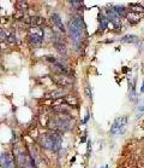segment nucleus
<instances>
[{
	"mask_svg": "<svg viewBox=\"0 0 144 168\" xmlns=\"http://www.w3.org/2000/svg\"><path fill=\"white\" fill-rule=\"evenodd\" d=\"M17 41V38H16V35H15V33H11V34L7 36V38H6V43H7V44H15Z\"/></svg>",
	"mask_w": 144,
	"mask_h": 168,
	"instance_id": "obj_20",
	"label": "nucleus"
},
{
	"mask_svg": "<svg viewBox=\"0 0 144 168\" xmlns=\"http://www.w3.org/2000/svg\"><path fill=\"white\" fill-rule=\"evenodd\" d=\"M54 46H55L57 51L60 53V55H65V53H66V45H65V43H57V44H54Z\"/></svg>",
	"mask_w": 144,
	"mask_h": 168,
	"instance_id": "obj_16",
	"label": "nucleus"
},
{
	"mask_svg": "<svg viewBox=\"0 0 144 168\" xmlns=\"http://www.w3.org/2000/svg\"><path fill=\"white\" fill-rule=\"evenodd\" d=\"M46 59H47V60H49V62H51L52 64H54V63L57 62V59L54 58V57H51V56H47V57H46Z\"/></svg>",
	"mask_w": 144,
	"mask_h": 168,
	"instance_id": "obj_23",
	"label": "nucleus"
},
{
	"mask_svg": "<svg viewBox=\"0 0 144 168\" xmlns=\"http://www.w3.org/2000/svg\"><path fill=\"white\" fill-rule=\"evenodd\" d=\"M45 38V32L42 29V27H29L28 29V40L29 44L32 47H41L43 43Z\"/></svg>",
	"mask_w": 144,
	"mask_h": 168,
	"instance_id": "obj_4",
	"label": "nucleus"
},
{
	"mask_svg": "<svg viewBox=\"0 0 144 168\" xmlns=\"http://www.w3.org/2000/svg\"><path fill=\"white\" fill-rule=\"evenodd\" d=\"M89 117H90V114H87V116H85V119H84V121H83V123H87L88 122V120H89Z\"/></svg>",
	"mask_w": 144,
	"mask_h": 168,
	"instance_id": "obj_24",
	"label": "nucleus"
},
{
	"mask_svg": "<svg viewBox=\"0 0 144 168\" xmlns=\"http://www.w3.org/2000/svg\"><path fill=\"white\" fill-rule=\"evenodd\" d=\"M108 23H109V21L107 19V17L105 15H100V32H103L107 28Z\"/></svg>",
	"mask_w": 144,
	"mask_h": 168,
	"instance_id": "obj_15",
	"label": "nucleus"
},
{
	"mask_svg": "<svg viewBox=\"0 0 144 168\" xmlns=\"http://www.w3.org/2000/svg\"><path fill=\"white\" fill-rule=\"evenodd\" d=\"M113 10L116 15L119 16V18L126 17V15H127V10H126L125 6H113Z\"/></svg>",
	"mask_w": 144,
	"mask_h": 168,
	"instance_id": "obj_11",
	"label": "nucleus"
},
{
	"mask_svg": "<svg viewBox=\"0 0 144 168\" xmlns=\"http://www.w3.org/2000/svg\"><path fill=\"white\" fill-rule=\"evenodd\" d=\"M128 8H130V10H131V12H136V13H139L141 12V15H142L143 11H144L142 4L141 5L139 4H130Z\"/></svg>",
	"mask_w": 144,
	"mask_h": 168,
	"instance_id": "obj_14",
	"label": "nucleus"
},
{
	"mask_svg": "<svg viewBox=\"0 0 144 168\" xmlns=\"http://www.w3.org/2000/svg\"><path fill=\"white\" fill-rule=\"evenodd\" d=\"M45 24V18L40 16H30L29 25L30 27H41Z\"/></svg>",
	"mask_w": 144,
	"mask_h": 168,
	"instance_id": "obj_10",
	"label": "nucleus"
},
{
	"mask_svg": "<svg viewBox=\"0 0 144 168\" xmlns=\"http://www.w3.org/2000/svg\"><path fill=\"white\" fill-rule=\"evenodd\" d=\"M40 145L43 147V149L51 150L54 152H58L61 147V143H63V138H61L60 133L58 132H47L42 136H40Z\"/></svg>",
	"mask_w": 144,
	"mask_h": 168,
	"instance_id": "obj_3",
	"label": "nucleus"
},
{
	"mask_svg": "<svg viewBox=\"0 0 144 168\" xmlns=\"http://www.w3.org/2000/svg\"><path fill=\"white\" fill-rule=\"evenodd\" d=\"M29 9V6H28V3L26 1H23V0H20V1H17L16 3V10L17 11H22L25 13V11Z\"/></svg>",
	"mask_w": 144,
	"mask_h": 168,
	"instance_id": "obj_13",
	"label": "nucleus"
},
{
	"mask_svg": "<svg viewBox=\"0 0 144 168\" xmlns=\"http://www.w3.org/2000/svg\"><path fill=\"white\" fill-rule=\"evenodd\" d=\"M121 43H132V44H138L139 38L136 35H125L121 39Z\"/></svg>",
	"mask_w": 144,
	"mask_h": 168,
	"instance_id": "obj_12",
	"label": "nucleus"
},
{
	"mask_svg": "<svg viewBox=\"0 0 144 168\" xmlns=\"http://www.w3.org/2000/svg\"><path fill=\"white\" fill-rule=\"evenodd\" d=\"M72 117L68 114H53L49 116L47 122V127L53 132L63 133L72 127Z\"/></svg>",
	"mask_w": 144,
	"mask_h": 168,
	"instance_id": "obj_1",
	"label": "nucleus"
},
{
	"mask_svg": "<svg viewBox=\"0 0 144 168\" xmlns=\"http://www.w3.org/2000/svg\"><path fill=\"white\" fill-rule=\"evenodd\" d=\"M128 92H130V97H131V99L135 100L136 97H137V95H136V88H135L133 82L130 81V80H128Z\"/></svg>",
	"mask_w": 144,
	"mask_h": 168,
	"instance_id": "obj_17",
	"label": "nucleus"
},
{
	"mask_svg": "<svg viewBox=\"0 0 144 168\" xmlns=\"http://www.w3.org/2000/svg\"><path fill=\"white\" fill-rule=\"evenodd\" d=\"M127 126V117L126 116H119L114 120V122L111 127V134L116 136V134H122L126 130Z\"/></svg>",
	"mask_w": 144,
	"mask_h": 168,
	"instance_id": "obj_5",
	"label": "nucleus"
},
{
	"mask_svg": "<svg viewBox=\"0 0 144 168\" xmlns=\"http://www.w3.org/2000/svg\"><path fill=\"white\" fill-rule=\"evenodd\" d=\"M126 18H127V21L131 23V24H137V23H139L142 21V15L130 11V12H127Z\"/></svg>",
	"mask_w": 144,
	"mask_h": 168,
	"instance_id": "obj_8",
	"label": "nucleus"
},
{
	"mask_svg": "<svg viewBox=\"0 0 144 168\" xmlns=\"http://www.w3.org/2000/svg\"><path fill=\"white\" fill-rule=\"evenodd\" d=\"M13 162H15V160L12 158L9 152H3L0 155V166H1V168H13Z\"/></svg>",
	"mask_w": 144,
	"mask_h": 168,
	"instance_id": "obj_7",
	"label": "nucleus"
},
{
	"mask_svg": "<svg viewBox=\"0 0 144 168\" xmlns=\"http://www.w3.org/2000/svg\"><path fill=\"white\" fill-rule=\"evenodd\" d=\"M70 4H71V6H73V9H76V10L82 9V6H83V3L77 1V0H72V1H70Z\"/></svg>",
	"mask_w": 144,
	"mask_h": 168,
	"instance_id": "obj_21",
	"label": "nucleus"
},
{
	"mask_svg": "<svg viewBox=\"0 0 144 168\" xmlns=\"http://www.w3.org/2000/svg\"><path fill=\"white\" fill-rule=\"evenodd\" d=\"M64 97H65V92L63 90L53 91L51 93V98H53V99H59V98H64Z\"/></svg>",
	"mask_w": 144,
	"mask_h": 168,
	"instance_id": "obj_18",
	"label": "nucleus"
},
{
	"mask_svg": "<svg viewBox=\"0 0 144 168\" xmlns=\"http://www.w3.org/2000/svg\"><path fill=\"white\" fill-rule=\"evenodd\" d=\"M68 32H70V36L71 40L74 43L76 47L82 45L83 39L87 35V30H85V24L83 22V19L80 17H74L72 18L70 23H68Z\"/></svg>",
	"mask_w": 144,
	"mask_h": 168,
	"instance_id": "obj_2",
	"label": "nucleus"
},
{
	"mask_svg": "<svg viewBox=\"0 0 144 168\" xmlns=\"http://www.w3.org/2000/svg\"><path fill=\"white\" fill-rule=\"evenodd\" d=\"M3 35H4V29L0 28V38H1V39H3Z\"/></svg>",
	"mask_w": 144,
	"mask_h": 168,
	"instance_id": "obj_25",
	"label": "nucleus"
},
{
	"mask_svg": "<svg viewBox=\"0 0 144 168\" xmlns=\"http://www.w3.org/2000/svg\"><path fill=\"white\" fill-rule=\"evenodd\" d=\"M85 95L88 96V98H91V97H93V95H91V90H90V87H89V86L85 87Z\"/></svg>",
	"mask_w": 144,
	"mask_h": 168,
	"instance_id": "obj_22",
	"label": "nucleus"
},
{
	"mask_svg": "<svg viewBox=\"0 0 144 168\" xmlns=\"http://www.w3.org/2000/svg\"><path fill=\"white\" fill-rule=\"evenodd\" d=\"M52 21H53L54 24L58 27V29H59L60 32H63V33L66 32V28L64 27L63 21H61V17L58 15V13H53V15H52Z\"/></svg>",
	"mask_w": 144,
	"mask_h": 168,
	"instance_id": "obj_9",
	"label": "nucleus"
},
{
	"mask_svg": "<svg viewBox=\"0 0 144 168\" xmlns=\"http://www.w3.org/2000/svg\"><path fill=\"white\" fill-rule=\"evenodd\" d=\"M24 16H25V13L22 12V11H17V10H16V12L13 13V18H15L16 21H22Z\"/></svg>",
	"mask_w": 144,
	"mask_h": 168,
	"instance_id": "obj_19",
	"label": "nucleus"
},
{
	"mask_svg": "<svg viewBox=\"0 0 144 168\" xmlns=\"http://www.w3.org/2000/svg\"><path fill=\"white\" fill-rule=\"evenodd\" d=\"M52 81L58 87L60 88H67L72 85V79L71 76H67V75H58V74H54L52 76Z\"/></svg>",
	"mask_w": 144,
	"mask_h": 168,
	"instance_id": "obj_6",
	"label": "nucleus"
}]
</instances>
